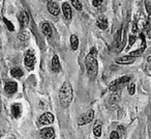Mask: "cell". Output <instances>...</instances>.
Listing matches in <instances>:
<instances>
[{
    "mask_svg": "<svg viewBox=\"0 0 151 139\" xmlns=\"http://www.w3.org/2000/svg\"><path fill=\"white\" fill-rule=\"evenodd\" d=\"M97 50L96 48H92L90 52L87 54L85 58V65H86L87 73L90 78H95L99 72V62H97Z\"/></svg>",
    "mask_w": 151,
    "mask_h": 139,
    "instance_id": "1",
    "label": "cell"
},
{
    "mask_svg": "<svg viewBox=\"0 0 151 139\" xmlns=\"http://www.w3.org/2000/svg\"><path fill=\"white\" fill-rule=\"evenodd\" d=\"M73 99V91L70 83L65 81L59 90V101L64 108H67Z\"/></svg>",
    "mask_w": 151,
    "mask_h": 139,
    "instance_id": "2",
    "label": "cell"
},
{
    "mask_svg": "<svg viewBox=\"0 0 151 139\" xmlns=\"http://www.w3.org/2000/svg\"><path fill=\"white\" fill-rule=\"evenodd\" d=\"M130 80V77L129 76H123V77H120V78L116 79V80L112 81L109 85V89L111 91H118L122 86H123L125 83H127L128 81Z\"/></svg>",
    "mask_w": 151,
    "mask_h": 139,
    "instance_id": "3",
    "label": "cell"
},
{
    "mask_svg": "<svg viewBox=\"0 0 151 139\" xmlns=\"http://www.w3.org/2000/svg\"><path fill=\"white\" fill-rule=\"evenodd\" d=\"M94 118V111L92 109L88 110L87 112L83 113L80 117L78 118V125L79 126H85L87 124H90Z\"/></svg>",
    "mask_w": 151,
    "mask_h": 139,
    "instance_id": "4",
    "label": "cell"
},
{
    "mask_svg": "<svg viewBox=\"0 0 151 139\" xmlns=\"http://www.w3.org/2000/svg\"><path fill=\"white\" fill-rule=\"evenodd\" d=\"M24 63L27 67V69L29 71L33 70L34 64H35V54L32 50H29L25 54V58H24Z\"/></svg>",
    "mask_w": 151,
    "mask_h": 139,
    "instance_id": "5",
    "label": "cell"
},
{
    "mask_svg": "<svg viewBox=\"0 0 151 139\" xmlns=\"http://www.w3.org/2000/svg\"><path fill=\"white\" fill-rule=\"evenodd\" d=\"M54 115H53L52 113H49V112H46V113H44L42 116L40 117V119H38V125H50L52 124L53 122H54Z\"/></svg>",
    "mask_w": 151,
    "mask_h": 139,
    "instance_id": "6",
    "label": "cell"
},
{
    "mask_svg": "<svg viewBox=\"0 0 151 139\" xmlns=\"http://www.w3.org/2000/svg\"><path fill=\"white\" fill-rule=\"evenodd\" d=\"M136 60V57L132 56V55H127V56H122L119 57L115 60L117 64H132Z\"/></svg>",
    "mask_w": 151,
    "mask_h": 139,
    "instance_id": "7",
    "label": "cell"
},
{
    "mask_svg": "<svg viewBox=\"0 0 151 139\" xmlns=\"http://www.w3.org/2000/svg\"><path fill=\"white\" fill-rule=\"evenodd\" d=\"M40 136L44 139H54L55 131L53 128H44L40 130Z\"/></svg>",
    "mask_w": 151,
    "mask_h": 139,
    "instance_id": "8",
    "label": "cell"
},
{
    "mask_svg": "<svg viewBox=\"0 0 151 139\" xmlns=\"http://www.w3.org/2000/svg\"><path fill=\"white\" fill-rule=\"evenodd\" d=\"M47 9H48L49 13L53 16H58L60 14V9H59V5L56 2H53V1H49L48 4H47Z\"/></svg>",
    "mask_w": 151,
    "mask_h": 139,
    "instance_id": "9",
    "label": "cell"
},
{
    "mask_svg": "<svg viewBox=\"0 0 151 139\" xmlns=\"http://www.w3.org/2000/svg\"><path fill=\"white\" fill-rule=\"evenodd\" d=\"M62 12H63V15H64L65 20L69 21V20L71 19V15H73V12H71L70 5H69L67 2H64L62 4Z\"/></svg>",
    "mask_w": 151,
    "mask_h": 139,
    "instance_id": "10",
    "label": "cell"
},
{
    "mask_svg": "<svg viewBox=\"0 0 151 139\" xmlns=\"http://www.w3.org/2000/svg\"><path fill=\"white\" fill-rule=\"evenodd\" d=\"M52 70L53 72L58 73L61 71V64H60V60H59L58 55H54L52 59Z\"/></svg>",
    "mask_w": 151,
    "mask_h": 139,
    "instance_id": "11",
    "label": "cell"
},
{
    "mask_svg": "<svg viewBox=\"0 0 151 139\" xmlns=\"http://www.w3.org/2000/svg\"><path fill=\"white\" fill-rule=\"evenodd\" d=\"M17 88L18 84L16 82H14V81H9L4 86V89L7 93H15L17 91Z\"/></svg>",
    "mask_w": 151,
    "mask_h": 139,
    "instance_id": "12",
    "label": "cell"
},
{
    "mask_svg": "<svg viewBox=\"0 0 151 139\" xmlns=\"http://www.w3.org/2000/svg\"><path fill=\"white\" fill-rule=\"evenodd\" d=\"M18 38H19L20 41H23V42H25V41H28L30 38V32L28 31L27 29L20 30L19 33H18Z\"/></svg>",
    "mask_w": 151,
    "mask_h": 139,
    "instance_id": "13",
    "label": "cell"
},
{
    "mask_svg": "<svg viewBox=\"0 0 151 139\" xmlns=\"http://www.w3.org/2000/svg\"><path fill=\"white\" fill-rule=\"evenodd\" d=\"M96 25L99 26V28H101V29H103V30L107 29L108 25H109L107 18H105V17L99 18V19H97V21H96Z\"/></svg>",
    "mask_w": 151,
    "mask_h": 139,
    "instance_id": "14",
    "label": "cell"
},
{
    "mask_svg": "<svg viewBox=\"0 0 151 139\" xmlns=\"http://www.w3.org/2000/svg\"><path fill=\"white\" fill-rule=\"evenodd\" d=\"M21 112H22L21 105H20V104H14L13 107H12V114L14 115V117H16V118L20 117Z\"/></svg>",
    "mask_w": 151,
    "mask_h": 139,
    "instance_id": "15",
    "label": "cell"
},
{
    "mask_svg": "<svg viewBox=\"0 0 151 139\" xmlns=\"http://www.w3.org/2000/svg\"><path fill=\"white\" fill-rule=\"evenodd\" d=\"M42 32H44L45 35H46L48 38H51V36H52V28H51L50 24L44 23L42 25Z\"/></svg>",
    "mask_w": 151,
    "mask_h": 139,
    "instance_id": "16",
    "label": "cell"
},
{
    "mask_svg": "<svg viewBox=\"0 0 151 139\" xmlns=\"http://www.w3.org/2000/svg\"><path fill=\"white\" fill-rule=\"evenodd\" d=\"M93 133H94L95 137H101V122L96 120L95 125L93 127Z\"/></svg>",
    "mask_w": 151,
    "mask_h": 139,
    "instance_id": "17",
    "label": "cell"
},
{
    "mask_svg": "<svg viewBox=\"0 0 151 139\" xmlns=\"http://www.w3.org/2000/svg\"><path fill=\"white\" fill-rule=\"evenodd\" d=\"M70 47L73 51H76L79 47V38L76 34H71L70 35Z\"/></svg>",
    "mask_w": 151,
    "mask_h": 139,
    "instance_id": "18",
    "label": "cell"
},
{
    "mask_svg": "<svg viewBox=\"0 0 151 139\" xmlns=\"http://www.w3.org/2000/svg\"><path fill=\"white\" fill-rule=\"evenodd\" d=\"M19 20L22 25H27L28 22H29V15L27 14V12H22V14L19 17Z\"/></svg>",
    "mask_w": 151,
    "mask_h": 139,
    "instance_id": "19",
    "label": "cell"
},
{
    "mask_svg": "<svg viewBox=\"0 0 151 139\" xmlns=\"http://www.w3.org/2000/svg\"><path fill=\"white\" fill-rule=\"evenodd\" d=\"M11 75L14 77V78L19 79V78H21L24 74H23V71H22L20 67H15V69H13L11 71Z\"/></svg>",
    "mask_w": 151,
    "mask_h": 139,
    "instance_id": "20",
    "label": "cell"
},
{
    "mask_svg": "<svg viewBox=\"0 0 151 139\" xmlns=\"http://www.w3.org/2000/svg\"><path fill=\"white\" fill-rule=\"evenodd\" d=\"M70 2H71V4H73V7H75L77 11H82L83 7L80 0H70Z\"/></svg>",
    "mask_w": 151,
    "mask_h": 139,
    "instance_id": "21",
    "label": "cell"
},
{
    "mask_svg": "<svg viewBox=\"0 0 151 139\" xmlns=\"http://www.w3.org/2000/svg\"><path fill=\"white\" fill-rule=\"evenodd\" d=\"M3 21H4V23H5V25H6V27H7V29L9 30H11V31H14L15 30V27H14V25H13V23H12L11 21H9L7 19H3Z\"/></svg>",
    "mask_w": 151,
    "mask_h": 139,
    "instance_id": "22",
    "label": "cell"
},
{
    "mask_svg": "<svg viewBox=\"0 0 151 139\" xmlns=\"http://www.w3.org/2000/svg\"><path fill=\"white\" fill-rule=\"evenodd\" d=\"M110 139H120L119 133H118L117 131L111 132V134H110Z\"/></svg>",
    "mask_w": 151,
    "mask_h": 139,
    "instance_id": "23",
    "label": "cell"
},
{
    "mask_svg": "<svg viewBox=\"0 0 151 139\" xmlns=\"http://www.w3.org/2000/svg\"><path fill=\"white\" fill-rule=\"evenodd\" d=\"M134 88H136V85L134 84V83H130L129 86H128V93H129V95H134Z\"/></svg>",
    "mask_w": 151,
    "mask_h": 139,
    "instance_id": "24",
    "label": "cell"
},
{
    "mask_svg": "<svg viewBox=\"0 0 151 139\" xmlns=\"http://www.w3.org/2000/svg\"><path fill=\"white\" fill-rule=\"evenodd\" d=\"M103 2H104V0H92V4H93V7H101Z\"/></svg>",
    "mask_w": 151,
    "mask_h": 139,
    "instance_id": "25",
    "label": "cell"
}]
</instances>
